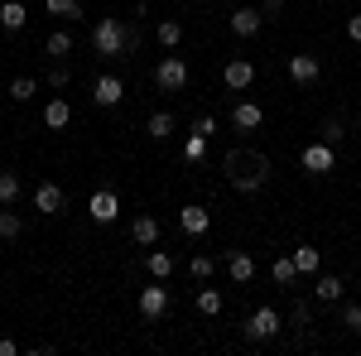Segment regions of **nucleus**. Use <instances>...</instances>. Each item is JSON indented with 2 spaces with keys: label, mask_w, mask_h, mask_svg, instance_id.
<instances>
[{
  "label": "nucleus",
  "mask_w": 361,
  "mask_h": 356,
  "mask_svg": "<svg viewBox=\"0 0 361 356\" xmlns=\"http://www.w3.org/2000/svg\"><path fill=\"white\" fill-rule=\"evenodd\" d=\"M25 25H29L25 0H5V5H0V29H5V34H20Z\"/></svg>",
  "instance_id": "obj_13"
},
{
  "label": "nucleus",
  "mask_w": 361,
  "mask_h": 356,
  "mask_svg": "<svg viewBox=\"0 0 361 356\" xmlns=\"http://www.w3.org/2000/svg\"><path fill=\"white\" fill-rule=\"evenodd\" d=\"M188 270H193V279H212L217 265H212V255H193V265H188Z\"/></svg>",
  "instance_id": "obj_34"
},
{
  "label": "nucleus",
  "mask_w": 361,
  "mask_h": 356,
  "mask_svg": "<svg viewBox=\"0 0 361 356\" xmlns=\"http://www.w3.org/2000/svg\"><path fill=\"white\" fill-rule=\"evenodd\" d=\"M68 121H73V106H68L63 97H54V102L44 106V125H49V130H68Z\"/></svg>",
  "instance_id": "obj_18"
},
{
  "label": "nucleus",
  "mask_w": 361,
  "mask_h": 356,
  "mask_svg": "<svg viewBox=\"0 0 361 356\" xmlns=\"http://www.w3.org/2000/svg\"><path fill=\"white\" fill-rule=\"evenodd\" d=\"M222 82L231 87V92H246V87L255 82V63H250V58H226Z\"/></svg>",
  "instance_id": "obj_9"
},
{
  "label": "nucleus",
  "mask_w": 361,
  "mask_h": 356,
  "mask_svg": "<svg viewBox=\"0 0 361 356\" xmlns=\"http://www.w3.org/2000/svg\"><path fill=\"white\" fill-rule=\"evenodd\" d=\"M34 92H39L34 78H15V82H10V97H15V102H34Z\"/></svg>",
  "instance_id": "obj_31"
},
{
  "label": "nucleus",
  "mask_w": 361,
  "mask_h": 356,
  "mask_svg": "<svg viewBox=\"0 0 361 356\" xmlns=\"http://www.w3.org/2000/svg\"><path fill=\"white\" fill-rule=\"evenodd\" d=\"M226 270H231L236 284H250V279H255V260H250L246 250H231V255H226Z\"/></svg>",
  "instance_id": "obj_17"
},
{
  "label": "nucleus",
  "mask_w": 361,
  "mask_h": 356,
  "mask_svg": "<svg viewBox=\"0 0 361 356\" xmlns=\"http://www.w3.org/2000/svg\"><path fill=\"white\" fill-rule=\"evenodd\" d=\"M279 332H284V318H279V308H270V303H260V308L246 318L250 342H270V337H279Z\"/></svg>",
  "instance_id": "obj_3"
},
{
  "label": "nucleus",
  "mask_w": 361,
  "mask_h": 356,
  "mask_svg": "<svg viewBox=\"0 0 361 356\" xmlns=\"http://www.w3.org/2000/svg\"><path fill=\"white\" fill-rule=\"evenodd\" d=\"M20 231H25V221L15 217V212H10V207H0V236H5V241H15V236H20Z\"/></svg>",
  "instance_id": "obj_29"
},
{
  "label": "nucleus",
  "mask_w": 361,
  "mask_h": 356,
  "mask_svg": "<svg viewBox=\"0 0 361 356\" xmlns=\"http://www.w3.org/2000/svg\"><path fill=\"white\" fill-rule=\"evenodd\" d=\"M178 226H183L188 236H207V226H212V212H207L202 202H188V207H178Z\"/></svg>",
  "instance_id": "obj_12"
},
{
  "label": "nucleus",
  "mask_w": 361,
  "mask_h": 356,
  "mask_svg": "<svg viewBox=\"0 0 361 356\" xmlns=\"http://www.w3.org/2000/svg\"><path fill=\"white\" fill-rule=\"evenodd\" d=\"M140 34L135 25H126L121 15H102L97 20V29H92V54L97 58H126V54H135L140 49Z\"/></svg>",
  "instance_id": "obj_1"
},
{
  "label": "nucleus",
  "mask_w": 361,
  "mask_h": 356,
  "mask_svg": "<svg viewBox=\"0 0 361 356\" xmlns=\"http://www.w3.org/2000/svg\"><path fill=\"white\" fill-rule=\"evenodd\" d=\"M318 140H328V145H342V140H347V125H342V121H337V116H328V121H323V125H318Z\"/></svg>",
  "instance_id": "obj_27"
},
{
  "label": "nucleus",
  "mask_w": 361,
  "mask_h": 356,
  "mask_svg": "<svg viewBox=\"0 0 361 356\" xmlns=\"http://www.w3.org/2000/svg\"><path fill=\"white\" fill-rule=\"evenodd\" d=\"M130 241H135V246H154V241H159V221L149 217V212H140V217L130 221Z\"/></svg>",
  "instance_id": "obj_15"
},
{
  "label": "nucleus",
  "mask_w": 361,
  "mask_h": 356,
  "mask_svg": "<svg viewBox=\"0 0 361 356\" xmlns=\"http://www.w3.org/2000/svg\"><path fill=\"white\" fill-rule=\"evenodd\" d=\"M270 274H275V284H294V279H299V265H294V255H279L275 265H270Z\"/></svg>",
  "instance_id": "obj_26"
},
{
  "label": "nucleus",
  "mask_w": 361,
  "mask_h": 356,
  "mask_svg": "<svg viewBox=\"0 0 361 356\" xmlns=\"http://www.w3.org/2000/svg\"><path fill=\"white\" fill-rule=\"evenodd\" d=\"M337 323H342V328H347V332H361V303H347Z\"/></svg>",
  "instance_id": "obj_33"
},
{
  "label": "nucleus",
  "mask_w": 361,
  "mask_h": 356,
  "mask_svg": "<svg viewBox=\"0 0 361 356\" xmlns=\"http://www.w3.org/2000/svg\"><path fill=\"white\" fill-rule=\"evenodd\" d=\"M44 54L54 58V63H58V58H68V54H73V34H68V29H54L49 44H44Z\"/></svg>",
  "instance_id": "obj_23"
},
{
  "label": "nucleus",
  "mask_w": 361,
  "mask_h": 356,
  "mask_svg": "<svg viewBox=\"0 0 361 356\" xmlns=\"http://www.w3.org/2000/svg\"><path fill=\"white\" fill-rule=\"evenodd\" d=\"M299 164H304V173H333L337 164V149L328 145V140H313L304 154H299Z\"/></svg>",
  "instance_id": "obj_5"
},
{
  "label": "nucleus",
  "mask_w": 361,
  "mask_h": 356,
  "mask_svg": "<svg viewBox=\"0 0 361 356\" xmlns=\"http://www.w3.org/2000/svg\"><path fill=\"white\" fill-rule=\"evenodd\" d=\"M49 82H54V92H63V87L73 82V73H68V68H63V63H58L54 73H49Z\"/></svg>",
  "instance_id": "obj_35"
},
{
  "label": "nucleus",
  "mask_w": 361,
  "mask_h": 356,
  "mask_svg": "<svg viewBox=\"0 0 361 356\" xmlns=\"http://www.w3.org/2000/svg\"><path fill=\"white\" fill-rule=\"evenodd\" d=\"M92 217H97V221H116V217H121V202H116V192H106V188L92 192Z\"/></svg>",
  "instance_id": "obj_16"
},
{
  "label": "nucleus",
  "mask_w": 361,
  "mask_h": 356,
  "mask_svg": "<svg viewBox=\"0 0 361 356\" xmlns=\"http://www.w3.org/2000/svg\"><path fill=\"white\" fill-rule=\"evenodd\" d=\"M44 5H49V15H63V20H78V15H82L78 0H44Z\"/></svg>",
  "instance_id": "obj_30"
},
{
  "label": "nucleus",
  "mask_w": 361,
  "mask_h": 356,
  "mask_svg": "<svg viewBox=\"0 0 361 356\" xmlns=\"http://www.w3.org/2000/svg\"><path fill=\"white\" fill-rule=\"evenodd\" d=\"M20 197V173L15 168H0V207H10Z\"/></svg>",
  "instance_id": "obj_25"
},
{
  "label": "nucleus",
  "mask_w": 361,
  "mask_h": 356,
  "mask_svg": "<svg viewBox=\"0 0 361 356\" xmlns=\"http://www.w3.org/2000/svg\"><path fill=\"white\" fill-rule=\"evenodd\" d=\"M222 168H226V183L236 192H260L270 183V159L255 154V149H231L222 159Z\"/></svg>",
  "instance_id": "obj_2"
},
{
  "label": "nucleus",
  "mask_w": 361,
  "mask_h": 356,
  "mask_svg": "<svg viewBox=\"0 0 361 356\" xmlns=\"http://www.w3.org/2000/svg\"><path fill=\"white\" fill-rule=\"evenodd\" d=\"M173 130H178V121H173L169 111H154V116L145 121V135H149V140H169Z\"/></svg>",
  "instance_id": "obj_19"
},
{
  "label": "nucleus",
  "mask_w": 361,
  "mask_h": 356,
  "mask_svg": "<svg viewBox=\"0 0 361 356\" xmlns=\"http://www.w3.org/2000/svg\"><path fill=\"white\" fill-rule=\"evenodd\" d=\"M226 25H231V34H236V39H255V34L265 29V10L241 5V10H231V20H226Z\"/></svg>",
  "instance_id": "obj_6"
},
{
  "label": "nucleus",
  "mask_w": 361,
  "mask_h": 356,
  "mask_svg": "<svg viewBox=\"0 0 361 356\" xmlns=\"http://www.w3.org/2000/svg\"><path fill=\"white\" fill-rule=\"evenodd\" d=\"M342 289H347V284H342L337 274H318V284H313L318 303H337V299H342Z\"/></svg>",
  "instance_id": "obj_21"
},
{
  "label": "nucleus",
  "mask_w": 361,
  "mask_h": 356,
  "mask_svg": "<svg viewBox=\"0 0 361 356\" xmlns=\"http://www.w3.org/2000/svg\"><path fill=\"white\" fill-rule=\"evenodd\" d=\"M289 78H294L299 87H313L318 78H323V63H318L313 54H294L289 58Z\"/></svg>",
  "instance_id": "obj_11"
},
{
  "label": "nucleus",
  "mask_w": 361,
  "mask_h": 356,
  "mask_svg": "<svg viewBox=\"0 0 361 356\" xmlns=\"http://www.w3.org/2000/svg\"><path fill=\"white\" fill-rule=\"evenodd\" d=\"M154 39H159V44H164L169 54H173V49L183 44V25H178V20H159V29H154Z\"/></svg>",
  "instance_id": "obj_22"
},
{
  "label": "nucleus",
  "mask_w": 361,
  "mask_h": 356,
  "mask_svg": "<svg viewBox=\"0 0 361 356\" xmlns=\"http://www.w3.org/2000/svg\"><path fill=\"white\" fill-rule=\"evenodd\" d=\"M260 10H265V20H270V15H275V10H284V0H265V5H260Z\"/></svg>",
  "instance_id": "obj_38"
},
{
  "label": "nucleus",
  "mask_w": 361,
  "mask_h": 356,
  "mask_svg": "<svg viewBox=\"0 0 361 356\" xmlns=\"http://www.w3.org/2000/svg\"><path fill=\"white\" fill-rule=\"evenodd\" d=\"M154 87H159V92H183V87H188V63L178 54H164L159 68H154Z\"/></svg>",
  "instance_id": "obj_4"
},
{
  "label": "nucleus",
  "mask_w": 361,
  "mask_h": 356,
  "mask_svg": "<svg viewBox=\"0 0 361 356\" xmlns=\"http://www.w3.org/2000/svg\"><path fill=\"white\" fill-rule=\"evenodd\" d=\"M357 130H361V121H357Z\"/></svg>",
  "instance_id": "obj_40"
},
{
  "label": "nucleus",
  "mask_w": 361,
  "mask_h": 356,
  "mask_svg": "<svg viewBox=\"0 0 361 356\" xmlns=\"http://www.w3.org/2000/svg\"><path fill=\"white\" fill-rule=\"evenodd\" d=\"M164 313H169V289L164 284H145V289H140V318L154 323V318H164Z\"/></svg>",
  "instance_id": "obj_8"
},
{
  "label": "nucleus",
  "mask_w": 361,
  "mask_h": 356,
  "mask_svg": "<svg viewBox=\"0 0 361 356\" xmlns=\"http://www.w3.org/2000/svg\"><path fill=\"white\" fill-rule=\"evenodd\" d=\"M193 303H197V313H202V318H217V313H222V289H212V284H202Z\"/></svg>",
  "instance_id": "obj_20"
},
{
  "label": "nucleus",
  "mask_w": 361,
  "mask_h": 356,
  "mask_svg": "<svg viewBox=\"0 0 361 356\" xmlns=\"http://www.w3.org/2000/svg\"><path fill=\"white\" fill-rule=\"evenodd\" d=\"M294 265H299V274H318V270H323L318 246H299V250H294Z\"/></svg>",
  "instance_id": "obj_24"
},
{
  "label": "nucleus",
  "mask_w": 361,
  "mask_h": 356,
  "mask_svg": "<svg viewBox=\"0 0 361 356\" xmlns=\"http://www.w3.org/2000/svg\"><path fill=\"white\" fill-rule=\"evenodd\" d=\"M193 130H202V135H212V130H217V121H212V116H197V121H193Z\"/></svg>",
  "instance_id": "obj_37"
},
{
  "label": "nucleus",
  "mask_w": 361,
  "mask_h": 356,
  "mask_svg": "<svg viewBox=\"0 0 361 356\" xmlns=\"http://www.w3.org/2000/svg\"><path fill=\"white\" fill-rule=\"evenodd\" d=\"M121 97H126V82H121L116 73H102V78L92 82V102H97V106H121Z\"/></svg>",
  "instance_id": "obj_10"
},
{
  "label": "nucleus",
  "mask_w": 361,
  "mask_h": 356,
  "mask_svg": "<svg viewBox=\"0 0 361 356\" xmlns=\"http://www.w3.org/2000/svg\"><path fill=\"white\" fill-rule=\"evenodd\" d=\"M34 207H39L44 217H63V212H68V192L58 188V183H39V188H34Z\"/></svg>",
  "instance_id": "obj_7"
},
{
  "label": "nucleus",
  "mask_w": 361,
  "mask_h": 356,
  "mask_svg": "<svg viewBox=\"0 0 361 356\" xmlns=\"http://www.w3.org/2000/svg\"><path fill=\"white\" fill-rule=\"evenodd\" d=\"M0 356H15V337H0Z\"/></svg>",
  "instance_id": "obj_39"
},
{
  "label": "nucleus",
  "mask_w": 361,
  "mask_h": 356,
  "mask_svg": "<svg viewBox=\"0 0 361 356\" xmlns=\"http://www.w3.org/2000/svg\"><path fill=\"white\" fill-rule=\"evenodd\" d=\"M347 39H352V44H361V15H352V20H347Z\"/></svg>",
  "instance_id": "obj_36"
},
{
  "label": "nucleus",
  "mask_w": 361,
  "mask_h": 356,
  "mask_svg": "<svg viewBox=\"0 0 361 356\" xmlns=\"http://www.w3.org/2000/svg\"><path fill=\"white\" fill-rule=\"evenodd\" d=\"M207 140H212V135L193 130V135H188V145H183V154H188V159H202V154H207Z\"/></svg>",
  "instance_id": "obj_32"
},
{
  "label": "nucleus",
  "mask_w": 361,
  "mask_h": 356,
  "mask_svg": "<svg viewBox=\"0 0 361 356\" xmlns=\"http://www.w3.org/2000/svg\"><path fill=\"white\" fill-rule=\"evenodd\" d=\"M260 121H265V111L255 106V102H236L231 106V125L236 130H260Z\"/></svg>",
  "instance_id": "obj_14"
},
{
  "label": "nucleus",
  "mask_w": 361,
  "mask_h": 356,
  "mask_svg": "<svg viewBox=\"0 0 361 356\" xmlns=\"http://www.w3.org/2000/svg\"><path fill=\"white\" fill-rule=\"evenodd\" d=\"M149 274H154V279H169V274H173V255H169V250H149Z\"/></svg>",
  "instance_id": "obj_28"
}]
</instances>
